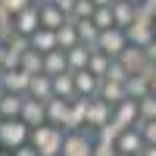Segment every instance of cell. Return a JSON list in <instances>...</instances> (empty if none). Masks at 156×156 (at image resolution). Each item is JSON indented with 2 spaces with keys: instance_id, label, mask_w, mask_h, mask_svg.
Segmentation results:
<instances>
[{
  "instance_id": "cell-1",
  "label": "cell",
  "mask_w": 156,
  "mask_h": 156,
  "mask_svg": "<svg viewBox=\"0 0 156 156\" xmlns=\"http://www.w3.org/2000/svg\"><path fill=\"white\" fill-rule=\"evenodd\" d=\"M62 140H66V131L62 128H53V125H41L34 128L28 144L37 150V156H59L62 153Z\"/></svg>"
},
{
  "instance_id": "cell-2",
  "label": "cell",
  "mask_w": 156,
  "mask_h": 156,
  "mask_svg": "<svg viewBox=\"0 0 156 156\" xmlns=\"http://www.w3.org/2000/svg\"><path fill=\"white\" fill-rule=\"evenodd\" d=\"M28 137H31V128L25 125L22 119H12V122H3V125H0V150H6V153L25 147V144H28Z\"/></svg>"
},
{
  "instance_id": "cell-3",
  "label": "cell",
  "mask_w": 156,
  "mask_h": 156,
  "mask_svg": "<svg viewBox=\"0 0 156 156\" xmlns=\"http://www.w3.org/2000/svg\"><path fill=\"white\" fill-rule=\"evenodd\" d=\"M125 47H128V37H125V31H122V28H109V31H100L97 44H94V50L106 53L109 59H119Z\"/></svg>"
},
{
  "instance_id": "cell-4",
  "label": "cell",
  "mask_w": 156,
  "mask_h": 156,
  "mask_svg": "<svg viewBox=\"0 0 156 156\" xmlns=\"http://www.w3.org/2000/svg\"><path fill=\"white\" fill-rule=\"evenodd\" d=\"M94 153V137L84 131H66L62 140V153L59 156H90Z\"/></svg>"
},
{
  "instance_id": "cell-5",
  "label": "cell",
  "mask_w": 156,
  "mask_h": 156,
  "mask_svg": "<svg viewBox=\"0 0 156 156\" xmlns=\"http://www.w3.org/2000/svg\"><path fill=\"white\" fill-rule=\"evenodd\" d=\"M19 119H22L25 125H28L31 131H34V128H41V125H47V109H44V103L25 94V103H22V115H19Z\"/></svg>"
},
{
  "instance_id": "cell-6",
  "label": "cell",
  "mask_w": 156,
  "mask_h": 156,
  "mask_svg": "<svg viewBox=\"0 0 156 156\" xmlns=\"http://www.w3.org/2000/svg\"><path fill=\"white\" fill-rule=\"evenodd\" d=\"M12 28H16V34H25V37H31L41 28V9H37V3H31L25 12H19V16L12 19Z\"/></svg>"
},
{
  "instance_id": "cell-7",
  "label": "cell",
  "mask_w": 156,
  "mask_h": 156,
  "mask_svg": "<svg viewBox=\"0 0 156 156\" xmlns=\"http://www.w3.org/2000/svg\"><path fill=\"white\" fill-rule=\"evenodd\" d=\"M119 62L128 69V75H144V72H147V66H150V62H147V53H144L140 47H131V44L122 50Z\"/></svg>"
},
{
  "instance_id": "cell-8",
  "label": "cell",
  "mask_w": 156,
  "mask_h": 156,
  "mask_svg": "<svg viewBox=\"0 0 156 156\" xmlns=\"http://www.w3.org/2000/svg\"><path fill=\"white\" fill-rule=\"evenodd\" d=\"M109 122H112V106L94 97V100L87 103V128L100 131V128H103V125H109Z\"/></svg>"
},
{
  "instance_id": "cell-9",
  "label": "cell",
  "mask_w": 156,
  "mask_h": 156,
  "mask_svg": "<svg viewBox=\"0 0 156 156\" xmlns=\"http://www.w3.org/2000/svg\"><path fill=\"white\" fill-rule=\"evenodd\" d=\"M37 9H41V28H47V31H59L62 25L69 22L50 0H37Z\"/></svg>"
},
{
  "instance_id": "cell-10",
  "label": "cell",
  "mask_w": 156,
  "mask_h": 156,
  "mask_svg": "<svg viewBox=\"0 0 156 156\" xmlns=\"http://www.w3.org/2000/svg\"><path fill=\"white\" fill-rule=\"evenodd\" d=\"M97 100L109 103V106L115 109L122 100H128V94H125V84H119V81H109V78H103V81H100V87H97Z\"/></svg>"
},
{
  "instance_id": "cell-11",
  "label": "cell",
  "mask_w": 156,
  "mask_h": 156,
  "mask_svg": "<svg viewBox=\"0 0 156 156\" xmlns=\"http://www.w3.org/2000/svg\"><path fill=\"white\" fill-rule=\"evenodd\" d=\"M87 103L84 97H75L69 103V119H66V131H81V128L87 125Z\"/></svg>"
},
{
  "instance_id": "cell-12",
  "label": "cell",
  "mask_w": 156,
  "mask_h": 156,
  "mask_svg": "<svg viewBox=\"0 0 156 156\" xmlns=\"http://www.w3.org/2000/svg\"><path fill=\"white\" fill-rule=\"evenodd\" d=\"M44 109H47V125H53V128H62V131H66L69 103H66V100H59V97H50V100L44 103Z\"/></svg>"
},
{
  "instance_id": "cell-13",
  "label": "cell",
  "mask_w": 156,
  "mask_h": 156,
  "mask_svg": "<svg viewBox=\"0 0 156 156\" xmlns=\"http://www.w3.org/2000/svg\"><path fill=\"white\" fill-rule=\"evenodd\" d=\"M0 84L6 87V94H19V97H25V94H28V84H31V75L22 72V69H16V72H3Z\"/></svg>"
},
{
  "instance_id": "cell-14",
  "label": "cell",
  "mask_w": 156,
  "mask_h": 156,
  "mask_svg": "<svg viewBox=\"0 0 156 156\" xmlns=\"http://www.w3.org/2000/svg\"><path fill=\"white\" fill-rule=\"evenodd\" d=\"M144 137H140V131H137V128H128V131L119 137V144H115V150H119L122 156H140V153H144Z\"/></svg>"
},
{
  "instance_id": "cell-15",
  "label": "cell",
  "mask_w": 156,
  "mask_h": 156,
  "mask_svg": "<svg viewBox=\"0 0 156 156\" xmlns=\"http://www.w3.org/2000/svg\"><path fill=\"white\" fill-rule=\"evenodd\" d=\"M112 119L119 122L122 128H137V122H140V112H137V103H134V100H122L119 106L112 109Z\"/></svg>"
},
{
  "instance_id": "cell-16",
  "label": "cell",
  "mask_w": 156,
  "mask_h": 156,
  "mask_svg": "<svg viewBox=\"0 0 156 156\" xmlns=\"http://www.w3.org/2000/svg\"><path fill=\"white\" fill-rule=\"evenodd\" d=\"M134 19H137V9L128 3V0H119V3H112V22H115V28L128 31V28L134 25Z\"/></svg>"
},
{
  "instance_id": "cell-17",
  "label": "cell",
  "mask_w": 156,
  "mask_h": 156,
  "mask_svg": "<svg viewBox=\"0 0 156 156\" xmlns=\"http://www.w3.org/2000/svg\"><path fill=\"white\" fill-rule=\"evenodd\" d=\"M53 97L66 100V103H72V100L78 97V94H75V72H62V75L53 78Z\"/></svg>"
},
{
  "instance_id": "cell-18",
  "label": "cell",
  "mask_w": 156,
  "mask_h": 156,
  "mask_svg": "<svg viewBox=\"0 0 156 156\" xmlns=\"http://www.w3.org/2000/svg\"><path fill=\"white\" fill-rule=\"evenodd\" d=\"M97 87H100V78H94L87 69H84V72H75V94H78V97L94 100V97H97Z\"/></svg>"
},
{
  "instance_id": "cell-19",
  "label": "cell",
  "mask_w": 156,
  "mask_h": 156,
  "mask_svg": "<svg viewBox=\"0 0 156 156\" xmlns=\"http://www.w3.org/2000/svg\"><path fill=\"white\" fill-rule=\"evenodd\" d=\"M28 97L47 103L50 97H53V78L50 75H31V84H28Z\"/></svg>"
},
{
  "instance_id": "cell-20",
  "label": "cell",
  "mask_w": 156,
  "mask_h": 156,
  "mask_svg": "<svg viewBox=\"0 0 156 156\" xmlns=\"http://www.w3.org/2000/svg\"><path fill=\"white\" fill-rule=\"evenodd\" d=\"M31 50H37L41 56H47V53H53V50H59V44H56V31L37 28V31L31 34Z\"/></svg>"
},
{
  "instance_id": "cell-21",
  "label": "cell",
  "mask_w": 156,
  "mask_h": 156,
  "mask_svg": "<svg viewBox=\"0 0 156 156\" xmlns=\"http://www.w3.org/2000/svg\"><path fill=\"white\" fill-rule=\"evenodd\" d=\"M125 37H128V44H131V47H140V50H147V47L156 41V34H153L150 25H137V22L125 31Z\"/></svg>"
},
{
  "instance_id": "cell-22",
  "label": "cell",
  "mask_w": 156,
  "mask_h": 156,
  "mask_svg": "<svg viewBox=\"0 0 156 156\" xmlns=\"http://www.w3.org/2000/svg\"><path fill=\"white\" fill-rule=\"evenodd\" d=\"M90 53H94V47H87V44H78V47L66 50L69 72H84V69H87V59H90Z\"/></svg>"
},
{
  "instance_id": "cell-23",
  "label": "cell",
  "mask_w": 156,
  "mask_h": 156,
  "mask_svg": "<svg viewBox=\"0 0 156 156\" xmlns=\"http://www.w3.org/2000/svg\"><path fill=\"white\" fill-rule=\"evenodd\" d=\"M125 94H128V100H134V103H140L144 97H150V81L144 75H131L125 81Z\"/></svg>"
},
{
  "instance_id": "cell-24",
  "label": "cell",
  "mask_w": 156,
  "mask_h": 156,
  "mask_svg": "<svg viewBox=\"0 0 156 156\" xmlns=\"http://www.w3.org/2000/svg\"><path fill=\"white\" fill-rule=\"evenodd\" d=\"M22 103H25V97H19V94H6L0 100V115H3V122L19 119L22 115Z\"/></svg>"
},
{
  "instance_id": "cell-25",
  "label": "cell",
  "mask_w": 156,
  "mask_h": 156,
  "mask_svg": "<svg viewBox=\"0 0 156 156\" xmlns=\"http://www.w3.org/2000/svg\"><path fill=\"white\" fill-rule=\"evenodd\" d=\"M62 72H69L66 53H62V50H53V53H47V56H44V75L56 78V75H62Z\"/></svg>"
},
{
  "instance_id": "cell-26",
  "label": "cell",
  "mask_w": 156,
  "mask_h": 156,
  "mask_svg": "<svg viewBox=\"0 0 156 156\" xmlns=\"http://www.w3.org/2000/svg\"><path fill=\"white\" fill-rule=\"evenodd\" d=\"M109 66H112V59L106 56V53H100V50H94L90 53V59H87V72L94 75V78H106V72H109Z\"/></svg>"
},
{
  "instance_id": "cell-27",
  "label": "cell",
  "mask_w": 156,
  "mask_h": 156,
  "mask_svg": "<svg viewBox=\"0 0 156 156\" xmlns=\"http://www.w3.org/2000/svg\"><path fill=\"white\" fill-rule=\"evenodd\" d=\"M56 44H59V50H62V53L81 44V41H78V31H75V22H72V19H69L66 25H62L59 31H56Z\"/></svg>"
},
{
  "instance_id": "cell-28",
  "label": "cell",
  "mask_w": 156,
  "mask_h": 156,
  "mask_svg": "<svg viewBox=\"0 0 156 156\" xmlns=\"http://www.w3.org/2000/svg\"><path fill=\"white\" fill-rule=\"evenodd\" d=\"M22 72H28V75H44V56L37 53V50H25L22 53Z\"/></svg>"
},
{
  "instance_id": "cell-29",
  "label": "cell",
  "mask_w": 156,
  "mask_h": 156,
  "mask_svg": "<svg viewBox=\"0 0 156 156\" xmlns=\"http://www.w3.org/2000/svg\"><path fill=\"white\" fill-rule=\"evenodd\" d=\"M125 131H128V128H122L119 122L112 119L109 125H103L100 131H97V140H103V144H109V147H115V144H119V137H122Z\"/></svg>"
},
{
  "instance_id": "cell-30",
  "label": "cell",
  "mask_w": 156,
  "mask_h": 156,
  "mask_svg": "<svg viewBox=\"0 0 156 156\" xmlns=\"http://www.w3.org/2000/svg\"><path fill=\"white\" fill-rule=\"evenodd\" d=\"M75 22V19H72ZM75 31H78V41H81V44H87V47H94L97 44V37H100V31H97V25L94 22H75Z\"/></svg>"
},
{
  "instance_id": "cell-31",
  "label": "cell",
  "mask_w": 156,
  "mask_h": 156,
  "mask_svg": "<svg viewBox=\"0 0 156 156\" xmlns=\"http://www.w3.org/2000/svg\"><path fill=\"white\" fill-rule=\"evenodd\" d=\"M97 25V31H109V28H115V22H112V6H100L97 12H94V19H90Z\"/></svg>"
},
{
  "instance_id": "cell-32",
  "label": "cell",
  "mask_w": 156,
  "mask_h": 156,
  "mask_svg": "<svg viewBox=\"0 0 156 156\" xmlns=\"http://www.w3.org/2000/svg\"><path fill=\"white\" fill-rule=\"evenodd\" d=\"M31 3H37V0H0V9H3L6 16H12V19H16L19 12H25Z\"/></svg>"
},
{
  "instance_id": "cell-33",
  "label": "cell",
  "mask_w": 156,
  "mask_h": 156,
  "mask_svg": "<svg viewBox=\"0 0 156 156\" xmlns=\"http://www.w3.org/2000/svg\"><path fill=\"white\" fill-rule=\"evenodd\" d=\"M137 112H140V122H156V97H144L137 103Z\"/></svg>"
},
{
  "instance_id": "cell-34",
  "label": "cell",
  "mask_w": 156,
  "mask_h": 156,
  "mask_svg": "<svg viewBox=\"0 0 156 156\" xmlns=\"http://www.w3.org/2000/svg\"><path fill=\"white\" fill-rule=\"evenodd\" d=\"M94 12H97V6L90 3V0H78L72 19H75V22H87V19H94Z\"/></svg>"
},
{
  "instance_id": "cell-35",
  "label": "cell",
  "mask_w": 156,
  "mask_h": 156,
  "mask_svg": "<svg viewBox=\"0 0 156 156\" xmlns=\"http://www.w3.org/2000/svg\"><path fill=\"white\" fill-rule=\"evenodd\" d=\"M6 50H9V53H16V56H22L25 50H31V37H25V34H12V41L6 44Z\"/></svg>"
},
{
  "instance_id": "cell-36",
  "label": "cell",
  "mask_w": 156,
  "mask_h": 156,
  "mask_svg": "<svg viewBox=\"0 0 156 156\" xmlns=\"http://www.w3.org/2000/svg\"><path fill=\"white\" fill-rule=\"evenodd\" d=\"M106 78H109V81H119V84H125V81H128V78H131V75H128V69L122 66L119 59H112V66H109Z\"/></svg>"
},
{
  "instance_id": "cell-37",
  "label": "cell",
  "mask_w": 156,
  "mask_h": 156,
  "mask_svg": "<svg viewBox=\"0 0 156 156\" xmlns=\"http://www.w3.org/2000/svg\"><path fill=\"white\" fill-rule=\"evenodd\" d=\"M137 131L147 147H156V122H137Z\"/></svg>"
},
{
  "instance_id": "cell-38",
  "label": "cell",
  "mask_w": 156,
  "mask_h": 156,
  "mask_svg": "<svg viewBox=\"0 0 156 156\" xmlns=\"http://www.w3.org/2000/svg\"><path fill=\"white\" fill-rule=\"evenodd\" d=\"M137 25H150V28H153V22H156V9L153 6H147V3H140L137 6V19H134Z\"/></svg>"
},
{
  "instance_id": "cell-39",
  "label": "cell",
  "mask_w": 156,
  "mask_h": 156,
  "mask_svg": "<svg viewBox=\"0 0 156 156\" xmlns=\"http://www.w3.org/2000/svg\"><path fill=\"white\" fill-rule=\"evenodd\" d=\"M50 3H53L66 19H72V12H75V3H78V0H50Z\"/></svg>"
},
{
  "instance_id": "cell-40",
  "label": "cell",
  "mask_w": 156,
  "mask_h": 156,
  "mask_svg": "<svg viewBox=\"0 0 156 156\" xmlns=\"http://www.w3.org/2000/svg\"><path fill=\"white\" fill-rule=\"evenodd\" d=\"M90 156H119V150L109 147V144H103V140H94V153Z\"/></svg>"
},
{
  "instance_id": "cell-41",
  "label": "cell",
  "mask_w": 156,
  "mask_h": 156,
  "mask_svg": "<svg viewBox=\"0 0 156 156\" xmlns=\"http://www.w3.org/2000/svg\"><path fill=\"white\" fill-rule=\"evenodd\" d=\"M12 156H37V150H34L31 144H25V147H19V150H12Z\"/></svg>"
},
{
  "instance_id": "cell-42",
  "label": "cell",
  "mask_w": 156,
  "mask_h": 156,
  "mask_svg": "<svg viewBox=\"0 0 156 156\" xmlns=\"http://www.w3.org/2000/svg\"><path fill=\"white\" fill-rule=\"evenodd\" d=\"M144 53H147V62H150V66L156 69V41H153V44H150V47L144 50Z\"/></svg>"
},
{
  "instance_id": "cell-43",
  "label": "cell",
  "mask_w": 156,
  "mask_h": 156,
  "mask_svg": "<svg viewBox=\"0 0 156 156\" xmlns=\"http://www.w3.org/2000/svg\"><path fill=\"white\" fill-rule=\"evenodd\" d=\"M90 3H94V6L100 9V6H112V0H90Z\"/></svg>"
},
{
  "instance_id": "cell-44",
  "label": "cell",
  "mask_w": 156,
  "mask_h": 156,
  "mask_svg": "<svg viewBox=\"0 0 156 156\" xmlns=\"http://www.w3.org/2000/svg\"><path fill=\"white\" fill-rule=\"evenodd\" d=\"M140 156H156V147H144V153Z\"/></svg>"
},
{
  "instance_id": "cell-45",
  "label": "cell",
  "mask_w": 156,
  "mask_h": 156,
  "mask_svg": "<svg viewBox=\"0 0 156 156\" xmlns=\"http://www.w3.org/2000/svg\"><path fill=\"white\" fill-rule=\"evenodd\" d=\"M150 94H153V97H156V75H153V78H150Z\"/></svg>"
},
{
  "instance_id": "cell-46",
  "label": "cell",
  "mask_w": 156,
  "mask_h": 156,
  "mask_svg": "<svg viewBox=\"0 0 156 156\" xmlns=\"http://www.w3.org/2000/svg\"><path fill=\"white\" fill-rule=\"evenodd\" d=\"M128 3H131V6H134V9H137V6H140V3H147V0H128Z\"/></svg>"
},
{
  "instance_id": "cell-47",
  "label": "cell",
  "mask_w": 156,
  "mask_h": 156,
  "mask_svg": "<svg viewBox=\"0 0 156 156\" xmlns=\"http://www.w3.org/2000/svg\"><path fill=\"white\" fill-rule=\"evenodd\" d=\"M3 97H6V87H3V84H0V100H3Z\"/></svg>"
},
{
  "instance_id": "cell-48",
  "label": "cell",
  "mask_w": 156,
  "mask_h": 156,
  "mask_svg": "<svg viewBox=\"0 0 156 156\" xmlns=\"http://www.w3.org/2000/svg\"><path fill=\"white\" fill-rule=\"evenodd\" d=\"M147 6H153V9H156V0H147Z\"/></svg>"
},
{
  "instance_id": "cell-49",
  "label": "cell",
  "mask_w": 156,
  "mask_h": 156,
  "mask_svg": "<svg viewBox=\"0 0 156 156\" xmlns=\"http://www.w3.org/2000/svg\"><path fill=\"white\" fill-rule=\"evenodd\" d=\"M0 156H12V153H6V150H0Z\"/></svg>"
},
{
  "instance_id": "cell-50",
  "label": "cell",
  "mask_w": 156,
  "mask_h": 156,
  "mask_svg": "<svg viewBox=\"0 0 156 156\" xmlns=\"http://www.w3.org/2000/svg\"><path fill=\"white\" fill-rule=\"evenodd\" d=\"M153 34H156V22H153Z\"/></svg>"
},
{
  "instance_id": "cell-51",
  "label": "cell",
  "mask_w": 156,
  "mask_h": 156,
  "mask_svg": "<svg viewBox=\"0 0 156 156\" xmlns=\"http://www.w3.org/2000/svg\"><path fill=\"white\" fill-rule=\"evenodd\" d=\"M0 125H3V115H0Z\"/></svg>"
},
{
  "instance_id": "cell-52",
  "label": "cell",
  "mask_w": 156,
  "mask_h": 156,
  "mask_svg": "<svg viewBox=\"0 0 156 156\" xmlns=\"http://www.w3.org/2000/svg\"><path fill=\"white\" fill-rule=\"evenodd\" d=\"M112 3H119V0H112Z\"/></svg>"
},
{
  "instance_id": "cell-53",
  "label": "cell",
  "mask_w": 156,
  "mask_h": 156,
  "mask_svg": "<svg viewBox=\"0 0 156 156\" xmlns=\"http://www.w3.org/2000/svg\"><path fill=\"white\" fill-rule=\"evenodd\" d=\"M0 12H3V9H0Z\"/></svg>"
},
{
  "instance_id": "cell-54",
  "label": "cell",
  "mask_w": 156,
  "mask_h": 156,
  "mask_svg": "<svg viewBox=\"0 0 156 156\" xmlns=\"http://www.w3.org/2000/svg\"><path fill=\"white\" fill-rule=\"evenodd\" d=\"M119 156H122V153H119Z\"/></svg>"
}]
</instances>
